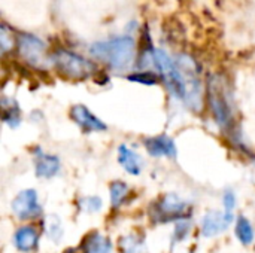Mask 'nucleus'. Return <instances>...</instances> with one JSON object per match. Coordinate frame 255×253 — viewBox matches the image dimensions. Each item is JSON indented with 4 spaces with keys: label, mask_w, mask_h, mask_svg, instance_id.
<instances>
[{
    "label": "nucleus",
    "mask_w": 255,
    "mask_h": 253,
    "mask_svg": "<svg viewBox=\"0 0 255 253\" xmlns=\"http://www.w3.org/2000/svg\"><path fill=\"white\" fill-rule=\"evenodd\" d=\"M9 30L6 24H1V33H0V46H1V54H6L9 49H12V40L9 42Z\"/></svg>",
    "instance_id": "nucleus-24"
},
{
    "label": "nucleus",
    "mask_w": 255,
    "mask_h": 253,
    "mask_svg": "<svg viewBox=\"0 0 255 253\" xmlns=\"http://www.w3.org/2000/svg\"><path fill=\"white\" fill-rule=\"evenodd\" d=\"M81 210L85 213H99L103 207V201L100 197L97 195H91V197H84L79 201Z\"/></svg>",
    "instance_id": "nucleus-22"
},
{
    "label": "nucleus",
    "mask_w": 255,
    "mask_h": 253,
    "mask_svg": "<svg viewBox=\"0 0 255 253\" xmlns=\"http://www.w3.org/2000/svg\"><path fill=\"white\" fill-rule=\"evenodd\" d=\"M149 218L154 224L178 222L179 219L190 218V204L178 194L170 192L151 206Z\"/></svg>",
    "instance_id": "nucleus-6"
},
{
    "label": "nucleus",
    "mask_w": 255,
    "mask_h": 253,
    "mask_svg": "<svg viewBox=\"0 0 255 253\" xmlns=\"http://www.w3.org/2000/svg\"><path fill=\"white\" fill-rule=\"evenodd\" d=\"M233 221H235V216L230 212L211 210L202 218V222H200L202 236L206 239L218 237V236L224 234L232 227Z\"/></svg>",
    "instance_id": "nucleus-8"
},
{
    "label": "nucleus",
    "mask_w": 255,
    "mask_h": 253,
    "mask_svg": "<svg viewBox=\"0 0 255 253\" xmlns=\"http://www.w3.org/2000/svg\"><path fill=\"white\" fill-rule=\"evenodd\" d=\"M70 118L84 133H103L108 130V125L97 115H94L85 104L72 106Z\"/></svg>",
    "instance_id": "nucleus-9"
},
{
    "label": "nucleus",
    "mask_w": 255,
    "mask_h": 253,
    "mask_svg": "<svg viewBox=\"0 0 255 253\" xmlns=\"http://www.w3.org/2000/svg\"><path fill=\"white\" fill-rule=\"evenodd\" d=\"M114 245L108 236H103L99 231L90 233L81 243L82 253H112Z\"/></svg>",
    "instance_id": "nucleus-14"
},
{
    "label": "nucleus",
    "mask_w": 255,
    "mask_h": 253,
    "mask_svg": "<svg viewBox=\"0 0 255 253\" xmlns=\"http://www.w3.org/2000/svg\"><path fill=\"white\" fill-rule=\"evenodd\" d=\"M235 234H236V239L244 246H251L254 243V227H253L251 221L248 218H245V216L236 218V222H235Z\"/></svg>",
    "instance_id": "nucleus-16"
},
{
    "label": "nucleus",
    "mask_w": 255,
    "mask_h": 253,
    "mask_svg": "<svg viewBox=\"0 0 255 253\" xmlns=\"http://www.w3.org/2000/svg\"><path fill=\"white\" fill-rule=\"evenodd\" d=\"M121 253H148L145 242L137 234H127L123 236L118 242Z\"/></svg>",
    "instance_id": "nucleus-17"
},
{
    "label": "nucleus",
    "mask_w": 255,
    "mask_h": 253,
    "mask_svg": "<svg viewBox=\"0 0 255 253\" xmlns=\"http://www.w3.org/2000/svg\"><path fill=\"white\" fill-rule=\"evenodd\" d=\"M51 61L58 75L70 81H87L97 72V66L94 61L85 58L84 55L75 51L64 48L55 49L51 54Z\"/></svg>",
    "instance_id": "nucleus-3"
},
{
    "label": "nucleus",
    "mask_w": 255,
    "mask_h": 253,
    "mask_svg": "<svg viewBox=\"0 0 255 253\" xmlns=\"http://www.w3.org/2000/svg\"><path fill=\"white\" fill-rule=\"evenodd\" d=\"M90 54L114 72H127L136 61L137 48L131 36H120L109 40L96 42L90 46Z\"/></svg>",
    "instance_id": "nucleus-1"
},
{
    "label": "nucleus",
    "mask_w": 255,
    "mask_h": 253,
    "mask_svg": "<svg viewBox=\"0 0 255 253\" xmlns=\"http://www.w3.org/2000/svg\"><path fill=\"white\" fill-rule=\"evenodd\" d=\"M143 146H145L146 152L154 158H160V157L175 158L178 154L175 140L172 137H169L167 134L146 137L143 140Z\"/></svg>",
    "instance_id": "nucleus-11"
},
{
    "label": "nucleus",
    "mask_w": 255,
    "mask_h": 253,
    "mask_svg": "<svg viewBox=\"0 0 255 253\" xmlns=\"http://www.w3.org/2000/svg\"><path fill=\"white\" fill-rule=\"evenodd\" d=\"M206 95H208L209 109L212 112V116L217 125L227 134L233 133V128L236 125L235 110H233L229 86L226 84V79L221 75L208 76Z\"/></svg>",
    "instance_id": "nucleus-2"
},
{
    "label": "nucleus",
    "mask_w": 255,
    "mask_h": 253,
    "mask_svg": "<svg viewBox=\"0 0 255 253\" xmlns=\"http://www.w3.org/2000/svg\"><path fill=\"white\" fill-rule=\"evenodd\" d=\"M236 204H238V200H236L235 191L226 189L224 194H223V206H224V210L233 213V210L236 209Z\"/></svg>",
    "instance_id": "nucleus-23"
},
{
    "label": "nucleus",
    "mask_w": 255,
    "mask_h": 253,
    "mask_svg": "<svg viewBox=\"0 0 255 253\" xmlns=\"http://www.w3.org/2000/svg\"><path fill=\"white\" fill-rule=\"evenodd\" d=\"M118 163L131 176H139L143 170V163L139 154L130 149L127 145H120L118 148Z\"/></svg>",
    "instance_id": "nucleus-13"
},
{
    "label": "nucleus",
    "mask_w": 255,
    "mask_h": 253,
    "mask_svg": "<svg viewBox=\"0 0 255 253\" xmlns=\"http://www.w3.org/2000/svg\"><path fill=\"white\" fill-rule=\"evenodd\" d=\"M61 170V161L57 155L45 154L40 148L34 154V173L40 179H52Z\"/></svg>",
    "instance_id": "nucleus-12"
},
{
    "label": "nucleus",
    "mask_w": 255,
    "mask_h": 253,
    "mask_svg": "<svg viewBox=\"0 0 255 253\" xmlns=\"http://www.w3.org/2000/svg\"><path fill=\"white\" fill-rule=\"evenodd\" d=\"M15 49L19 58L33 69L45 70L52 66L51 55H48L46 43L31 33L18 34L15 39Z\"/></svg>",
    "instance_id": "nucleus-5"
},
{
    "label": "nucleus",
    "mask_w": 255,
    "mask_h": 253,
    "mask_svg": "<svg viewBox=\"0 0 255 253\" xmlns=\"http://www.w3.org/2000/svg\"><path fill=\"white\" fill-rule=\"evenodd\" d=\"M10 210L19 221H34L42 216V206L36 189H24L10 203Z\"/></svg>",
    "instance_id": "nucleus-7"
},
{
    "label": "nucleus",
    "mask_w": 255,
    "mask_h": 253,
    "mask_svg": "<svg viewBox=\"0 0 255 253\" xmlns=\"http://www.w3.org/2000/svg\"><path fill=\"white\" fill-rule=\"evenodd\" d=\"M152 66L155 67L157 73L161 78V82L166 85L170 94H173L176 98L185 101L187 98V85L184 75L176 63L166 51L160 48H154L152 52Z\"/></svg>",
    "instance_id": "nucleus-4"
},
{
    "label": "nucleus",
    "mask_w": 255,
    "mask_h": 253,
    "mask_svg": "<svg viewBox=\"0 0 255 253\" xmlns=\"http://www.w3.org/2000/svg\"><path fill=\"white\" fill-rule=\"evenodd\" d=\"M193 231V221L190 218H184V219H179L176 224H175V228H173V233H172V248H175L176 245L185 242L190 234Z\"/></svg>",
    "instance_id": "nucleus-18"
},
{
    "label": "nucleus",
    "mask_w": 255,
    "mask_h": 253,
    "mask_svg": "<svg viewBox=\"0 0 255 253\" xmlns=\"http://www.w3.org/2000/svg\"><path fill=\"white\" fill-rule=\"evenodd\" d=\"M130 186L123 180H114L109 185V195H111V206L114 209H120L128 201L130 197Z\"/></svg>",
    "instance_id": "nucleus-15"
},
{
    "label": "nucleus",
    "mask_w": 255,
    "mask_h": 253,
    "mask_svg": "<svg viewBox=\"0 0 255 253\" xmlns=\"http://www.w3.org/2000/svg\"><path fill=\"white\" fill-rule=\"evenodd\" d=\"M39 230L34 225H21L15 230L12 236L13 246L18 252L31 253L39 246Z\"/></svg>",
    "instance_id": "nucleus-10"
},
{
    "label": "nucleus",
    "mask_w": 255,
    "mask_h": 253,
    "mask_svg": "<svg viewBox=\"0 0 255 253\" xmlns=\"http://www.w3.org/2000/svg\"><path fill=\"white\" fill-rule=\"evenodd\" d=\"M45 233H46V237L52 242V243H60L63 240V236H64V230H63V224H61V219L55 215H51L46 218V222H45Z\"/></svg>",
    "instance_id": "nucleus-19"
},
{
    "label": "nucleus",
    "mask_w": 255,
    "mask_h": 253,
    "mask_svg": "<svg viewBox=\"0 0 255 253\" xmlns=\"http://www.w3.org/2000/svg\"><path fill=\"white\" fill-rule=\"evenodd\" d=\"M1 104H3V115H1L3 122H4L6 125H9L10 128H16V127L19 125V122H21L19 107H18L15 103L12 104V101H10V106H7L4 100H3Z\"/></svg>",
    "instance_id": "nucleus-20"
},
{
    "label": "nucleus",
    "mask_w": 255,
    "mask_h": 253,
    "mask_svg": "<svg viewBox=\"0 0 255 253\" xmlns=\"http://www.w3.org/2000/svg\"><path fill=\"white\" fill-rule=\"evenodd\" d=\"M127 79H128V81H131V82L140 84V85H146V86L157 85V84L161 81V78H160V75H158V73L148 72V70H145V72H134V73L128 75V76H127Z\"/></svg>",
    "instance_id": "nucleus-21"
}]
</instances>
